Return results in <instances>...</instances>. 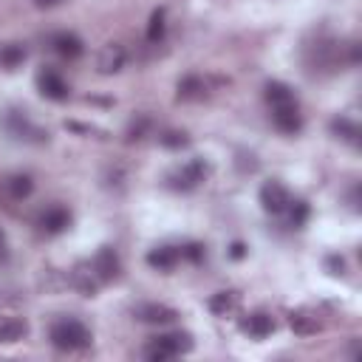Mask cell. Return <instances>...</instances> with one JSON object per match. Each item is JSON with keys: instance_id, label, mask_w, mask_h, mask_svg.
Returning <instances> with one entry per match:
<instances>
[{"instance_id": "21", "label": "cell", "mask_w": 362, "mask_h": 362, "mask_svg": "<svg viewBox=\"0 0 362 362\" xmlns=\"http://www.w3.org/2000/svg\"><path fill=\"white\" fill-rule=\"evenodd\" d=\"M6 190H9V196H12L15 201H23V198H28V196L34 193V181H31V175L15 173V175H9V181H6Z\"/></svg>"}, {"instance_id": "23", "label": "cell", "mask_w": 362, "mask_h": 362, "mask_svg": "<svg viewBox=\"0 0 362 362\" xmlns=\"http://www.w3.org/2000/svg\"><path fill=\"white\" fill-rule=\"evenodd\" d=\"M150 128H153V119L150 117H144V114H136L133 119H130V125H128V130H125V139L133 144V141H141L144 136L150 133Z\"/></svg>"}, {"instance_id": "32", "label": "cell", "mask_w": 362, "mask_h": 362, "mask_svg": "<svg viewBox=\"0 0 362 362\" xmlns=\"http://www.w3.org/2000/svg\"><path fill=\"white\" fill-rule=\"evenodd\" d=\"M230 255H232L235 261L243 258V255H246V246H243V243H232V252H230Z\"/></svg>"}, {"instance_id": "13", "label": "cell", "mask_w": 362, "mask_h": 362, "mask_svg": "<svg viewBox=\"0 0 362 362\" xmlns=\"http://www.w3.org/2000/svg\"><path fill=\"white\" fill-rule=\"evenodd\" d=\"M178 94V99L181 102H201L204 96H207V83H204V77H198V74H187V77H181L178 80V88H175Z\"/></svg>"}, {"instance_id": "3", "label": "cell", "mask_w": 362, "mask_h": 362, "mask_svg": "<svg viewBox=\"0 0 362 362\" xmlns=\"http://www.w3.org/2000/svg\"><path fill=\"white\" fill-rule=\"evenodd\" d=\"M209 175V164L204 162V159H190L184 167H178V170H173L170 175H167V184L173 187V190H181V193H190V190H196L201 181Z\"/></svg>"}, {"instance_id": "8", "label": "cell", "mask_w": 362, "mask_h": 362, "mask_svg": "<svg viewBox=\"0 0 362 362\" xmlns=\"http://www.w3.org/2000/svg\"><path fill=\"white\" fill-rule=\"evenodd\" d=\"M288 201H292V196H288V190L280 184V181H266V184L261 187V207L269 215H283Z\"/></svg>"}, {"instance_id": "26", "label": "cell", "mask_w": 362, "mask_h": 362, "mask_svg": "<svg viewBox=\"0 0 362 362\" xmlns=\"http://www.w3.org/2000/svg\"><path fill=\"white\" fill-rule=\"evenodd\" d=\"M286 212H288V224H292L295 230H300L309 221V204L306 201H288Z\"/></svg>"}, {"instance_id": "22", "label": "cell", "mask_w": 362, "mask_h": 362, "mask_svg": "<svg viewBox=\"0 0 362 362\" xmlns=\"http://www.w3.org/2000/svg\"><path fill=\"white\" fill-rule=\"evenodd\" d=\"M266 102L272 105V107H277V105H288V102H298L295 99V91L288 88L286 83H266Z\"/></svg>"}, {"instance_id": "7", "label": "cell", "mask_w": 362, "mask_h": 362, "mask_svg": "<svg viewBox=\"0 0 362 362\" xmlns=\"http://www.w3.org/2000/svg\"><path fill=\"white\" fill-rule=\"evenodd\" d=\"M133 317L139 322H148V325H170L178 320V311L164 303H139L133 309Z\"/></svg>"}, {"instance_id": "28", "label": "cell", "mask_w": 362, "mask_h": 362, "mask_svg": "<svg viewBox=\"0 0 362 362\" xmlns=\"http://www.w3.org/2000/svg\"><path fill=\"white\" fill-rule=\"evenodd\" d=\"M181 255H184V258H190L193 264H201L207 252H204V246H201V243H190L187 249H181Z\"/></svg>"}, {"instance_id": "24", "label": "cell", "mask_w": 362, "mask_h": 362, "mask_svg": "<svg viewBox=\"0 0 362 362\" xmlns=\"http://www.w3.org/2000/svg\"><path fill=\"white\" fill-rule=\"evenodd\" d=\"M164 28H167V12H164V9H156V12L150 15V23H148V43H162Z\"/></svg>"}, {"instance_id": "10", "label": "cell", "mask_w": 362, "mask_h": 362, "mask_svg": "<svg viewBox=\"0 0 362 362\" xmlns=\"http://www.w3.org/2000/svg\"><path fill=\"white\" fill-rule=\"evenodd\" d=\"M37 227H40L46 235H60V232H65V230L71 227V212H68L65 207L54 204V207H49V209L40 212Z\"/></svg>"}, {"instance_id": "9", "label": "cell", "mask_w": 362, "mask_h": 362, "mask_svg": "<svg viewBox=\"0 0 362 362\" xmlns=\"http://www.w3.org/2000/svg\"><path fill=\"white\" fill-rule=\"evenodd\" d=\"M128 62V51L122 43H107L102 46L99 57H96V68H99V74H119V71L125 68Z\"/></svg>"}, {"instance_id": "6", "label": "cell", "mask_w": 362, "mask_h": 362, "mask_svg": "<svg viewBox=\"0 0 362 362\" xmlns=\"http://www.w3.org/2000/svg\"><path fill=\"white\" fill-rule=\"evenodd\" d=\"M272 122H275V128H277L280 133H286V136L300 133V130H303V117H300L298 102H288V105L272 107Z\"/></svg>"}, {"instance_id": "5", "label": "cell", "mask_w": 362, "mask_h": 362, "mask_svg": "<svg viewBox=\"0 0 362 362\" xmlns=\"http://www.w3.org/2000/svg\"><path fill=\"white\" fill-rule=\"evenodd\" d=\"M91 269H94V275L99 277V283L117 280L119 272H122V261H119V255H117V249L102 246L96 255H94V261H91Z\"/></svg>"}, {"instance_id": "15", "label": "cell", "mask_w": 362, "mask_h": 362, "mask_svg": "<svg viewBox=\"0 0 362 362\" xmlns=\"http://www.w3.org/2000/svg\"><path fill=\"white\" fill-rule=\"evenodd\" d=\"M28 334V322L20 317H3L0 320V345H15Z\"/></svg>"}, {"instance_id": "12", "label": "cell", "mask_w": 362, "mask_h": 362, "mask_svg": "<svg viewBox=\"0 0 362 362\" xmlns=\"http://www.w3.org/2000/svg\"><path fill=\"white\" fill-rule=\"evenodd\" d=\"M51 49L62 57V60H80L83 51H85V43L77 37V34H71V31H60L51 37Z\"/></svg>"}, {"instance_id": "16", "label": "cell", "mask_w": 362, "mask_h": 362, "mask_svg": "<svg viewBox=\"0 0 362 362\" xmlns=\"http://www.w3.org/2000/svg\"><path fill=\"white\" fill-rule=\"evenodd\" d=\"M71 286H74L77 292H80V295H85V298H94V295H96V288H99V277L94 275L91 264H88V266H77L74 272H71Z\"/></svg>"}, {"instance_id": "17", "label": "cell", "mask_w": 362, "mask_h": 362, "mask_svg": "<svg viewBox=\"0 0 362 362\" xmlns=\"http://www.w3.org/2000/svg\"><path fill=\"white\" fill-rule=\"evenodd\" d=\"M181 261V252L175 246H159V249H150L148 252V264L159 272H170L175 269V264Z\"/></svg>"}, {"instance_id": "14", "label": "cell", "mask_w": 362, "mask_h": 362, "mask_svg": "<svg viewBox=\"0 0 362 362\" xmlns=\"http://www.w3.org/2000/svg\"><path fill=\"white\" fill-rule=\"evenodd\" d=\"M243 331L249 337H255V340H264L275 331V317L266 314V311H255V314H249V320H243Z\"/></svg>"}, {"instance_id": "20", "label": "cell", "mask_w": 362, "mask_h": 362, "mask_svg": "<svg viewBox=\"0 0 362 362\" xmlns=\"http://www.w3.org/2000/svg\"><path fill=\"white\" fill-rule=\"evenodd\" d=\"M238 303H241L238 292H218V295L209 298V311L215 317H227V314H232L238 309Z\"/></svg>"}, {"instance_id": "30", "label": "cell", "mask_w": 362, "mask_h": 362, "mask_svg": "<svg viewBox=\"0 0 362 362\" xmlns=\"http://www.w3.org/2000/svg\"><path fill=\"white\" fill-rule=\"evenodd\" d=\"M65 0H34V6L37 9H54V6H62Z\"/></svg>"}, {"instance_id": "4", "label": "cell", "mask_w": 362, "mask_h": 362, "mask_svg": "<svg viewBox=\"0 0 362 362\" xmlns=\"http://www.w3.org/2000/svg\"><path fill=\"white\" fill-rule=\"evenodd\" d=\"M3 128H6L9 136L17 139V141H34V144H43V141L49 139V133H46L43 128L34 125L23 111H9L6 119H3Z\"/></svg>"}, {"instance_id": "25", "label": "cell", "mask_w": 362, "mask_h": 362, "mask_svg": "<svg viewBox=\"0 0 362 362\" xmlns=\"http://www.w3.org/2000/svg\"><path fill=\"white\" fill-rule=\"evenodd\" d=\"M159 141H162V148H167V150H181V148H187V144H190V136L184 130H164L159 136Z\"/></svg>"}, {"instance_id": "18", "label": "cell", "mask_w": 362, "mask_h": 362, "mask_svg": "<svg viewBox=\"0 0 362 362\" xmlns=\"http://www.w3.org/2000/svg\"><path fill=\"white\" fill-rule=\"evenodd\" d=\"M288 325H292V331L300 334V337H311V334L320 331V320L306 309H298V311L288 314Z\"/></svg>"}, {"instance_id": "31", "label": "cell", "mask_w": 362, "mask_h": 362, "mask_svg": "<svg viewBox=\"0 0 362 362\" xmlns=\"http://www.w3.org/2000/svg\"><path fill=\"white\" fill-rule=\"evenodd\" d=\"M6 255H9V243H6V232L0 230V261H6Z\"/></svg>"}, {"instance_id": "29", "label": "cell", "mask_w": 362, "mask_h": 362, "mask_svg": "<svg viewBox=\"0 0 362 362\" xmlns=\"http://www.w3.org/2000/svg\"><path fill=\"white\" fill-rule=\"evenodd\" d=\"M329 266L334 269L331 275H345V261L343 258H329Z\"/></svg>"}, {"instance_id": "11", "label": "cell", "mask_w": 362, "mask_h": 362, "mask_svg": "<svg viewBox=\"0 0 362 362\" xmlns=\"http://www.w3.org/2000/svg\"><path fill=\"white\" fill-rule=\"evenodd\" d=\"M37 88H40V94L46 99H54V102H62L71 94L68 83L57 74V71H51V68H46V71H40V74H37Z\"/></svg>"}, {"instance_id": "2", "label": "cell", "mask_w": 362, "mask_h": 362, "mask_svg": "<svg viewBox=\"0 0 362 362\" xmlns=\"http://www.w3.org/2000/svg\"><path fill=\"white\" fill-rule=\"evenodd\" d=\"M193 351V337L190 334H162V337H153L148 345H144V359L150 362H164V359H173V356H181V354H190Z\"/></svg>"}, {"instance_id": "27", "label": "cell", "mask_w": 362, "mask_h": 362, "mask_svg": "<svg viewBox=\"0 0 362 362\" xmlns=\"http://www.w3.org/2000/svg\"><path fill=\"white\" fill-rule=\"evenodd\" d=\"M26 60V49L23 46H3V49H0V65H3V68H17L20 62Z\"/></svg>"}, {"instance_id": "19", "label": "cell", "mask_w": 362, "mask_h": 362, "mask_svg": "<svg viewBox=\"0 0 362 362\" xmlns=\"http://www.w3.org/2000/svg\"><path fill=\"white\" fill-rule=\"evenodd\" d=\"M331 133L337 136V139H343V141H348V144H359V136H362V130H359V125L354 122V119H348V117H340V119H331Z\"/></svg>"}, {"instance_id": "1", "label": "cell", "mask_w": 362, "mask_h": 362, "mask_svg": "<svg viewBox=\"0 0 362 362\" xmlns=\"http://www.w3.org/2000/svg\"><path fill=\"white\" fill-rule=\"evenodd\" d=\"M51 345L60 348V351H85L91 345V329L83 322V320H74V317H62L51 325Z\"/></svg>"}]
</instances>
